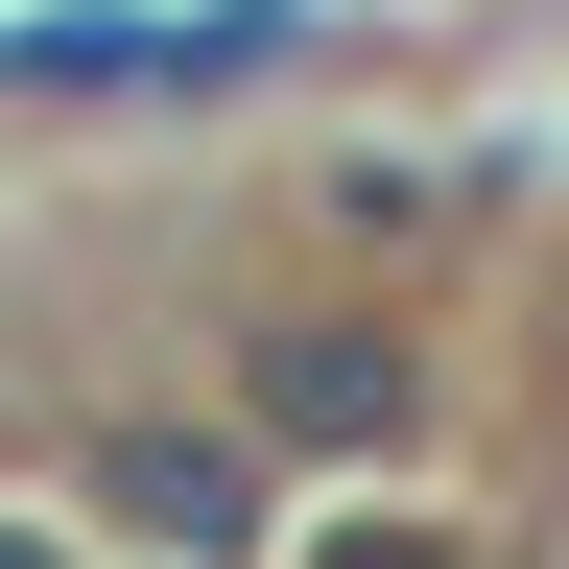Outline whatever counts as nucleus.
I'll use <instances>...</instances> for the list:
<instances>
[{
  "label": "nucleus",
  "instance_id": "7ed1b4c3",
  "mask_svg": "<svg viewBox=\"0 0 569 569\" xmlns=\"http://www.w3.org/2000/svg\"><path fill=\"white\" fill-rule=\"evenodd\" d=\"M96 498H119L167 569H238V546H261V451H238V427H96Z\"/></svg>",
  "mask_w": 569,
  "mask_h": 569
},
{
  "label": "nucleus",
  "instance_id": "20e7f679",
  "mask_svg": "<svg viewBox=\"0 0 569 569\" xmlns=\"http://www.w3.org/2000/svg\"><path fill=\"white\" fill-rule=\"evenodd\" d=\"M332 569H451V546H427V522H356V546H332Z\"/></svg>",
  "mask_w": 569,
  "mask_h": 569
},
{
  "label": "nucleus",
  "instance_id": "f03ea898",
  "mask_svg": "<svg viewBox=\"0 0 569 569\" xmlns=\"http://www.w3.org/2000/svg\"><path fill=\"white\" fill-rule=\"evenodd\" d=\"M238 427H261V451H380V427H403V356L356 309H284V332H238Z\"/></svg>",
  "mask_w": 569,
  "mask_h": 569
},
{
  "label": "nucleus",
  "instance_id": "f257e3e1",
  "mask_svg": "<svg viewBox=\"0 0 569 569\" xmlns=\"http://www.w3.org/2000/svg\"><path fill=\"white\" fill-rule=\"evenodd\" d=\"M0 71L24 96H238V71H284V0H213V24H0Z\"/></svg>",
  "mask_w": 569,
  "mask_h": 569
},
{
  "label": "nucleus",
  "instance_id": "39448f33",
  "mask_svg": "<svg viewBox=\"0 0 569 569\" xmlns=\"http://www.w3.org/2000/svg\"><path fill=\"white\" fill-rule=\"evenodd\" d=\"M0 569H71V546H24V522H0Z\"/></svg>",
  "mask_w": 569,
  "mask_h": 569
}]
</instances>
